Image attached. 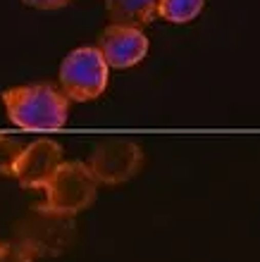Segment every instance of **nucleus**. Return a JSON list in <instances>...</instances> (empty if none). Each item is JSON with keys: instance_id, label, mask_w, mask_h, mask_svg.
<instances>
[{"instance_id": "1", "label": "nucleus", "mask_w": 260, "mask_h": 262, "mask_svg": "<svg viewBox=\"0 0 260 262\" xmlns=\"http://www.w3.org/2000/svg\"><path fill=\"white\" fill-rule=\"evenodd\" d=\"M3 103L10 122L19 129H60L67 122V96L48 83L7 89L3 93Z\"/></svg>"}, {"instance_id": "10", "label": "nucleus", "mask_w": 260, "mask_h": 262, "mask_svg": "<svg viewBox=\"0 0 260 262\" xmlns=\"http://www.w3.org/2000/svg\"><path fill=\"white\" fill-rule=\"evenodd\" d=\"M0 262H31V250L22 243H3Z\"/></svg>"}, {"instance_id": "11", "label": "nucleus", "mask_w": 260, "mask_h": 262, "mask_svg": "<svg viewBox=\"0 0 260 262\" xmlns=\"http://www.w3.org/2000/svg\"><path fill=\"white\" fill-rule=\"evenodd\" d=\"M24 5L36 7V10H57V7H65L69 0H22Z\"/></svg>"}, {"instance_id": "9", "label": "nucleus", "mask_w": 260, "mask_h": 262, "mask_svg": "<svg viewBox=\"0 0 260 262\" xmlns=\"http://www.w3.org/2000/svg\"><path fill=\"white\" fill-rule=\"evenodd\" d=\"M24 145L19 141H14L10 136H0V174L12 177L14 174V162L22 155Z\"/></svg>"}, {"instance_id": "6", "label": "nucleus", "mask_w": 260, "mask_h": 262, "mask_svg": "<svg viewBox=\"0 0 260 262\" xmlns=\"http://www.w3.org/2000/svg\"><path fill=\"white\" fill-rule=\"evenodd\" d=\"M101 55L105 57L108 67L127 69L138 64L148 53V38L136 27L110 24L101 36Z\"/></svg>"}, {"instance_id": "7", "label": "nucleus", "mask_w": 260, "mask_h": 262, "mask_svg": "<svg viewBox=\"0 0 260 262\" xmlns=\"http://www.w3.org/2000/svg\"><path fill=\"white\" fill-rule=\"evenodd\" d=\"M160 0H105V10L112 24L122 27H144L157 14Z\"/></svg>"}, {"instance_id": "3", "label": "nucleus", "mask_w": 260, "mask_h": 262, "mask_svg": "<svg viewBox=\"0 0 260 262\" xmlns=\"http://www.w3.org/2000/svg\"><path fill=\"white\" fill-rule=\"evenodd\" d=\"M60 86L76 103L93 100L108 86V62L98 48H76L60 64Z\"/></svg>"}, {"instance_id": "2", "label": "nucleus", "mask_w": 260, "mask_h": 262, "mask_svg": "<svg viewBox=\"0 0 260 262\" xmlns=\"http://www.w3.org/2000/svg\"><path fill=\"white\" fill-rule=\"evenodd\" d=\"M98 179L89 165L84 162H62L53 179L46 186V205L43 210L50 214L69 217L86 210L96 200Z\"/></svg>"}, {"instance_id": "8", "label": "nucleus", "mask_w": 260, "mask_h": 262, "mask_svg": "<svg viewBox=\"0 0 260 262\" xmlns=\"http://www.w3.org/2000/svg\"><path fill=\"white\" fill-rule=\"evenodd\" d=\"M201 10H203V0H160L157 3V14L174 24L196 19Z\"/></svg>"}, {"instance_id": "4", "label": "nucleus", "mask_w": 260, "mask_h": 262, "mask_svg": "<svg viewBox=\"0 0 260 262\" xmlns=\"http://www.w3.org/2000/svg\"><path fill=\"white\" fill-rule=\"evenodd\" d=\"M144 165V152L134 141L127 138H110L93 150L89 160V167L98 184H124L131 177H136Z\"/></svg>"}, {"instance_id": "5", "label": "nucleus", "mask_w": 260, "mask_h": 262, "mask_svg": "<svg viewBox=\"0 0 260 262\" xmlns=\"http://www.w3.org/2000/svg\"><path fill=\"white\" fill-rule=\"evenodd\" d=\"M62 165V145L41 138L24 145L22 155L14 162V179L27 188H46L57 167Z\"/></svg>"}]
</instances>
